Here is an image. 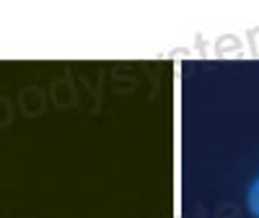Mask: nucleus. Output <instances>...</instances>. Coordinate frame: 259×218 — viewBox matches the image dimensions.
<instances>
[{"label": "nucleus", "mask_w": 259, "mask_h": 218, "mask_svg": "<svg viewBox=\"0 0 259 218\" xmlns=\"http://www.w3.org/2000/svg\"><path fill=\"white\" fill-rule=\"evenodd\" d=\"M246 208H249L251 215L259 218V174H256V179H254V182L249 185V190H246Z\"/></svg>", "instance_id": "f257e3e1"}]
</instances>
